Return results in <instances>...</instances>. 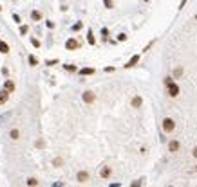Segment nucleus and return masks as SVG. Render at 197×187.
<instances>
[{
	"label": "nucleus",
	"mask_w": 197,
	"mask_h": 187,
	"mask_svg": "<svg viewBox=\"0 0 197 187\" xmlns=\"http://www.w3.org/2000/svg\"><path fill=\"white\" fill-rule=\"evenodd\" d=\"M161 126H163V131H165V133H172V131L176 130V121L170 119V117H165Z\"/></svg>",
	"instance_id": "f257e3e1"
},
{
	"label": "nucleus",
	"mask_w": 197,
	"mask_h": 187,
	"mask_svg": "<svg viewBox=\"0 0 197 187\" xmlns=\"http://www.w3.org/2000/svg\"><path fill=\"white\" fill-rule=\"evenodd\" d=\"M166 94H168L170 97H177L179 95V85L176 81H170V83L166 85Z\"/></svg>",
	"instance_id": "f03ea898"
},
{
	"label": "nucleus",
	"mask_w": 197,
	"mask_h": 187,
	"mask_svg": "<svg viewBox=\"0 0 197 187\" xmlns=\"http://www.w3.org/2000/svg\"><path fill=\"white\" fill-rule=\"evenodd\" d=\"M65 49L67 51H78L80 49V41L76 38H69L67 41H65Z\"/></svg>",
	"instance_id": "7ed1b4c3"
},
{
	"label": "nucleus",
	"mask_w": 197,
	"mask_h": 187,
	"mask_svg": "<svg viewBox=\"0 0 197 187\" xmlns=\"http://www.w3.org/2000/svg\"><path fill=\"white\" fill-rule=\"evenodd\" d=\"M81 99H83V103L92 104V103L96 101V95H94V92H91V90H85V92L81 94Z\"/></svg>",
	"instance_id": "20e7f679"
},
{
	"label": "nucleus",
	"mask_w": 197,
	"mask_h": 187,
	"mask_svg": "<svg viewBox=\"0 0 197 187\" xmlns=\"http://www.w3.org/2000/svg\"><path fill=\"white\" fill-rule=\"evenodd\" d=\"M139 58H141L139 54H134V56L130 58V59H128V61H127L123 67H125V69H132V67H136V65L139 63Z\"/></svg>",
	"instance_id": "39448f33"
},
{
	"label": "nucleus",
	"mask_w": 197,
	"mask_h": 187,
	"mask_svg": "<svg viewBox=\"0 0 197 187\" xmlns=\"http://www.w3.org/2000/svg\"><path fill=\"white\" fill-rule=\"evenodd\" d=\"M89 178H91V175H89L87 171H78V175H76V180H78L80 184H85V182H89Z\"/></svg>",
	"instance_id": "423d86ee"
},
{
	"label": "nucleus",
	"mask_w": 197,
	"mask_h": 187,
	"mask_svg": "<svg viewBox=\"0 0 197 187\" xmlns=\"http://www.w3.org/2000/svg\"><path fill=\"white\" fill-rule=\"evenodd\" d=\"M110 175H112V169L109 168V166H103L101 171H99V176H101L103 180H109V178H110Z\"/></svg>",
	"instance_id": "0eeeda50"
},
{
	"label": "nucleus",
	"mask_w": 197,
	"mask_h": 187,
	"mask_svg": "<svg viewBox=\"0 0 197 187\" xmlns=\"http://www.w3.org/2000/svg\"><path fill=\"white\" fill-rule=\"evenodd\" d=\"M179 148H181L179 140H170V142H168V151H170V153H177Z\"/></svg>",
	"instance_id": "6e6552de"
},
{
	"label": "nucleus",
	"mask_w": 197,
	"mask_h": 187,
	"mask_svg": "<svg viewBox=\"0 0 197 187\" xmlns=\"http://www.w3.org/2000/svg\"><path fill=\"white\" fill-rule=\"evenodd\" d=\"M130 104H132V108H141V104H143V97H141V95H134L132 101H130Z\"/></svg>",
	"instance_id": "1a4fd4ad"
},
{
	"label": "nucleus",
	"mask_w": 197,
	"mask_h": 187,
	"mask_svg": "<svg viewBox=\"0 0 197 187\" xmlns=\"http://www.w3.org/2000/svg\"><path fill=\"white\" fill-rule=\"evenodd\" d=\"M94 72H96V70H94L92 67H85V69H80V70H78L80 76H92Z\"/></svg>",
	"instance_id": "9d476101"
},
{
	"label": "nucleus",
	"mask_w": 197,
	"mask_h": 187,
	"mask_svg": "<svg viewBox=\"0 0 197 187\" xmlns=\"http://www.w3.org/2000/svg\"><path fill=\"white\" fill-rule=\"evenodd\" d=\"M9 94H11V92H7L6 88L0 92V104H6V103H7V99H9Z\"/></svg>",
	"instance_id": "9b49d317"
},
{
	"label": "nucleus",
	"mask_w": 197,
	"mask_h": 187,
	"mask_svg": "<svg viewBox=\"0 0 197 187\" xmlns=\"http://www.w3.org/2000/svg\"><path fill=\"white\" fill-rule=\"evenodd\" d=\"M4 88H6L7 92H15V83H13L11 79H6V83H4Z\"/></svg>",
	"instance_id": "f8f14e48"
},
{
	"label": "nucleus",
	"mask_w": 197,
	"mask_h": 187,
	"mask_svg": "<svg viewBox=\"0 0 197 187\" xmlns=\"http://www.w3.org/2000/svg\"><path fill=\"white\" fill-rule=\"evenodd\" d=\"M0 52H2V54H7V52H9V45H7L6 41H2V40H0Z\"/></svg>",
	"instance_id": "ddd939ff"
},
{
	"label": "nucleus",
	"mask_w": 197,
	"mask_h": 187,
	"mask_svg": "<svg viewBox=\"0 0 197 187\" xmlns=\"http://www.w3.org/2000/svg\"><path fill=\"white\" fill-rule=\"evenodd\" d=\"M87 41H89V45H94V43H96V38H94V34H92L91 29H89V33H87Z\"/></svg>",
	"instance_id": "4468645a"
},
{
	"label": "nucleus",
	"mask_w": 197,
	"mask_h": 187,
	"mask_svg": "<svg viewBox=\"0 0 197 187\" xmlns=\"http://www.w3.org/2000/svg\"><path fill=\"white\" fill-rule=\"evenodd\" d=\"M172 74H174V79H179V77L183 76V67H176Z\"/></svg>",
	"instance_id": "2eb2a0df"
},
{
	"label": "nucleus",
	"mask_w": 197,
	"mask_h": 187,
	"mask_svg": "<svg viewBox=\"0 0 197 187\" xmlns=\"http://www.w3.org/2000/svg\"><path fill=\"white\" fill-rule=\"evenodd\" d=\"M9 137H11L13 140H18V139H20V131L17 130V128H15V130H11V131H9Z\"/></svg>",
	"instance_id": "dca6fc26"
},
{
	"label": "nucleus",
	"mask_w": 197,
	"mask_h": 187,
	"mask_svg": "<svg viewBox=\"0 0 197 187\" xmlns=\"http://www.w3.org/2000/svg\"><path fill=\"white\" fill-rule=\"evenodd\" d=\"M63 69H65L67 72H76V70H78L76 65H63Z\"/></svg>",
	"instance_id": "f3484780"
},
{
	"label": "nucleus",
	"mask_w": 197,
	"mask_h": 187,
	"mask_svg": "<svg viewBox=\"0 0 197 187\" xmlns=\"http://www.w3.org/2000/svg\"><path fill=\"white\" fill-rule=\"evenodd\" d=\"M31 18L35 20V22H38V20L42 18V15H40V11H33V13H31Z\"/></svg>",
	"instance_id": "a211bd4d"
},
{
	"label": "nucleus",
	"mask_w": 197,
	"mask_h": 187,
	"mask_svg": "<svg viewBox=\"0 0 197 187\" xmlns=\"http://www.w3.org/2000/svg\"><path fill=\"white\" fill-rule=\"evenodd\" d=\"M29 63H31V67L38 65V58H36V56H29Z\"/></svg>",
	"instance_id": "6ab92c4d"
},
{
	"label": "nucleus",
	"mask_w": 197,
	"mask_h": 187,
	"mask_svg": "<svg viewBox=\"0 0 197 187\" xmlns=\"http://www.w3.org/2000/svg\"><path fill=\"white\" fill-rule=\"evenodd\" d=\"M25 184H27V185H38V180H36V178H29Z\"/></svg>",
	"instance_id": "aec40b11"
},
{
	"label": "nucleus",
	"mask_w": 197,
	"mask_h": 187,
	"mask_svg": "<svg viewBox=\"0 0 197 187\" xmlns=\"http://www.w3.org/2000/svg\"><path fill=\"white\" fill-rule=\"evenodd\" d=\"M103 4H105V7H107V9H112V7H114L112 0H103Z\"/></svg>",
	"instance_id": "412c9836"
},
{
	"label": "nucleus",
	"mask_w": 197,
	"mask_h": 187,
	"mask_svg": "<svg viewBox=\"0 0 197 187\" xmlns=\"http://www.w3.org/2000/svg\"><path fill=\"white\" fill-rule=\"evenodd\" d=\"M101 36H103V40H107V38H109V29H107V27H103V29H101Z\"/></svg>",
	"instance_id": "4be33fe9"
},
{
	"label": "nucleus",
	"mask_w": 197,
	"mask_h": 187,
	"mask_svg": "<svg viewBox=\"0 0 197 187\" xmlns=\"http://www.w3.org/2000/svg\"><path fill=\"white\" fill-rule=\"evenodd\" d=\"M81 27H83V23H81V22H78V23H74V25H72V31H80Z\"/></svg>",
	"instance_id": "5701e85b"
},
{
	"label": "nucleus",
	"mask_w": 197,
	"mask_h": 187,
	"mask_svg": "<svg viewBox=\"0 0 197 187\" xmlns=\"http://www.w3.org/2000/svg\"><path fill=\"white\" fill-rule=\"evenodd\" d=\"M53 164H54L56 168H60V166L63 164V160H61V158H54V160H53Z\"/></svg>",
	"instance_id": "b1692460"
},
{
	"label": "nucleus",
	"mask_w": 197,
	"mask_h": 187,
	"mask_svg": "<svg viewBox=\"0 0 197 187\" xmlns=\"http://www.w3.org/2000/svg\"><path fill=\"white\" fill-rule=\"evenodd\" d=\"M27 31H29L27 25H22V27H20V34H27Z\"/></svg>",
	"instance_id": "393cba45"
},
{
	"label": "nucleus",
	"mask_w": 197,
	"mask_h": 187,
	"mask_svg": "<svg viewBox=\"0 0 197 187\" xmlns=\"http://www.w3.org/2000/svg\"><path fill=\"white\" fill-rule=\"evenodd\" d=\"M31 43H33V47H36V49L40 47V41L36 40V38H31Z\"/></svg>",
	"instance_id": "a878e982"
},
{
	"label": "nucleus",
	"mask_w": 197,
	"mask_h": 187,
	"mask_svg": "<svg viewBox=\"0 0 197 187\" xmlns=\"http://www.w3.org/2000/svg\"><path fill=\"white\" fill-rule=\"evenodd\" d=\"M118 40H119V41H127V34H123V33L118 34Z\"/></svg>",
	"instance_id": "bb28decb"
},
{
	"label": "nucleus",
	"mask_w": 197,
	"mask_h": 187,
	"mask_svg": "<svg viewBox=\"0 0 197 187\" xmlns=\"http://www.w3.org/2000/svg\"><path fill=\"white\" fill-rule=\"evenodd\" d=\"M58 63V59H51V61H47L45 65H49V67H53V65H56Z\"/></svg>",
	"instance_id": "cd10ccee"
},
{
	"label": "nucleus",
	"mask_w": 197,
	"mask_h": 187,
	"mask_svg": "<svg viewBox=\"0 0 197 187\" xmlns=\"http://www.w3.org/2000/svg\"><path fill=\"white\" fill-rule=\"evenodd\" d=\"M45 25H47L49 29H53V27H54V22H45Z\"/></svg>",
	"instance_id": "c85d7f7f"
},
{
	"label": "nucleus",
	"mask_w": 197,
	"mask_h": 187,
	"mask_svg": "<svg viewBox=\"0 0 197 187\" xmlns=\"http://www.w3.org/2000/svg\"><path fill=\"white\" fill-rule=\"evenodd\" d=\"M13 20H15V22H17V23H20V16H18V15H17V13H15V15H13Z\"/></svg>",
	"instance_id": "c756f323"
},
{
	"label": "nucleus",
	"mask_w": 197,
	"mask_h": 187,
	"mask_svg": "<svg viewBox=\"0 0 197 187\" xmlns=\"http://www.w3.org/2000/svg\"><path fill=\"white\" fill-rule=\"evenodd\" d=\"M184 4H186V0H181V4H179V9H183V7H184Z\"/></svg>",
	"instance_id": "7c9ffc66"
},
{
	"label": "nucleus",
	"mask_w": 197,
	"mask_h": 187,
	"mask_svg": "<svg viewBox=\"0 0 197 187\" xmlns=\"http://www.w3.org/2000/svg\"><path fill=\"white\" fill-rule=\"evenodd\" d=\"M192 155H194V158H197V146L194 148V151H192Z\"/></svg>",
	"instance_id": "2f4dec72"
},
{
	"label": "nucleus",
	"mask_w": 197,
	"mask_h": 187,
	"mask_svg": "<svg viewBox=\"0 0 197 187\" xmlns=\"http://www.w3.org/2000/svg\"><path fill=\"white\" fill-rule=\"evenodd\" d=\"M0 11H2V5H0Z\"/></svg>",
	"instance_id": "473e14b6"
},
{
	"label": "nucleus",
	"mask_w": 197,
	"mask_h": 187,
	"mask_svg": "<svg viewBox=\"0 0 197 187\" xmlns=\"http://www.w3.org/2000/svg\"><path fill=\"white\" fill-rule=\"evenodd\" d=\"M145 2H150V0H145Z\"/></svg>",
	"instance_id": "72a5a7b5"
},
{
	"label": "nucleus",
	"mask_w": 197,
	"mask_h": 187,
	"mask_svg": "<svg viewBox=\"0 0 197 187\" xmlns=\"http://www.w3.org/2000/svg\"><path fill=\"white\" fill-rule=\"evenodd\" d=\"M195 171H197V166H195Z\"/></svg>",
	"instance_id": "f704fd0d"
}]
</instances>
